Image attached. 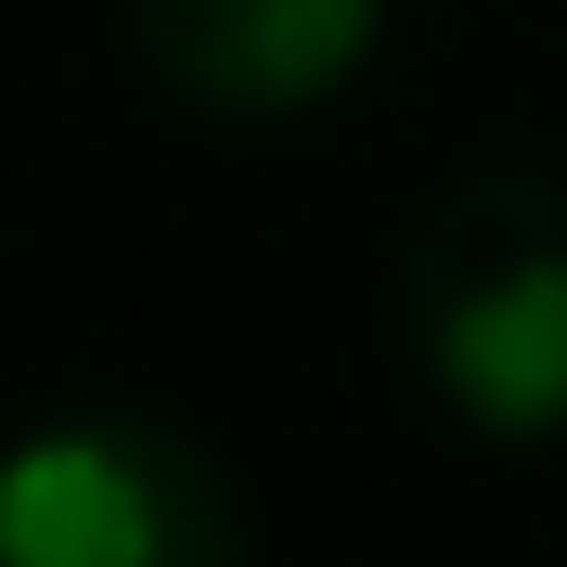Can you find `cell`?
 I'll use <instances>...</instances> for the list:
<instances>
[{
  "mask_svg": "<svg viewBox=\"0 0 567 567\" xmlns=\"http://www.w3.org/2000/svg\"><path fill=\"white\" fill-rule=\"evenodd\" d=\"M0 567H258V516L181 413L91 400L0 439Z\"/></svg>",
  "mask_w": 567,
  "mask_h": 567,
  "instance_id": "cell-2",
  "label": "cell"
},
{
  "mask_svg": "<svg viewBox=\"0 0 567 567\" xmlns=\"http://www.w3.org/2000/svg\"><path fill=\"white\" fill-rule=\"evenodd\" d=\"M130 65L207 130H284L322 116L374 65L388 0H116Z\"/></svg>",
  "mask_w": 567,
  "mask_h": 567,
  "instance_id": "cell-3",
  "label": "cell"
},
{
  "mask_svg": "<svg viewBox=\"0 0 567 567\" xmlns=\"http://www.w3.org/2000/svg\"><path fill=\"white\" fill-rule=\"evenodd\" d=\"M400 349L425 400L491 439L542 452L567 439V168L555 155H477L400 233Z\"/></svg>",
  "mask_w": 567,
  "mask_h": 567,
  "instance_id": "cell-1",
  "label": "cell"
}]
</instances>
